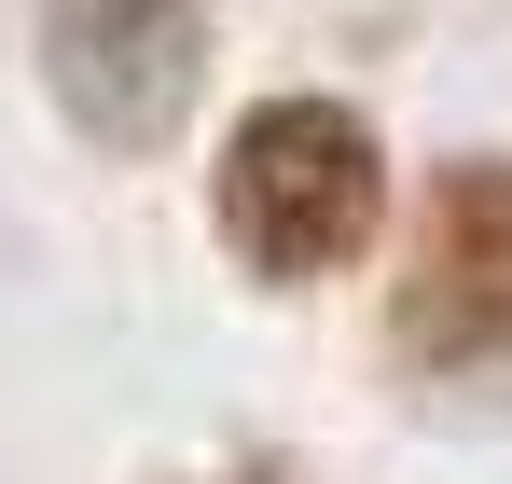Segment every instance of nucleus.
<instances>
[{"instance_id": "obj_1", "label": "nucleus", "mask_w": 512, "mask_h": 484, "mask_svg": "<svg viewBox=\"0 0 512 484\" xmlns=\"http://www.w3.org/2000/svg\"><path fill=\"white\" fill-rule=\"evenodd\" d=\"M388 222H402L388 125L333 83H277L208 139V236L250 291H333L388 249Z\"/></svg>"}, {"instance_id": "obj_2", "label": "nucleus", "mask_w": 512, "mask_h": 484, "mask_svg": "<svg viewBox=\"0 0 512 484\" xmlns=\"http://www.w3.org/2000/svg\"><path fill=\"white\" fill-rule=\"evenodd\" d=\"M222 0H28V83L97 166H167L208 125Z\"/></svg>"}, {"instance_id": "obj_3", "label": "nucleus", "mask_w": 512, "mask_h": 484, "mask_svg": "<svg viewBox=\"0 0 512 484\" xmlns=\"http://www.w3.org/2000/svg\"><path fill=\"white\" fill-rule=\"evenodd\" d=\"M388 360L443 388H512V153H443L388 277Z\"/></svg>"}]
</instances>
